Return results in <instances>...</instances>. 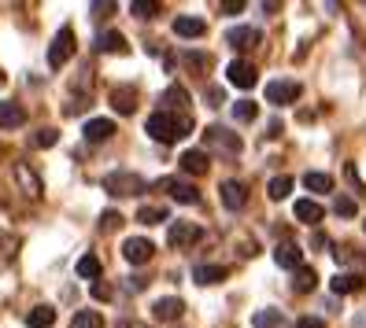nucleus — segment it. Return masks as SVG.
<instances>
[{"label": "nucleus", "instance_id": "obj_12", "mask_svg": "<svg viewBox=\"0 0 366 328\" xmlns=\"http://www.w3.org/2000/svg\"><path fill=\"white\" fill-rule=\"evenodd\" d=\"M81 133H85V140H89V144H104V140L115 137V122L112 118H89Z\"/></svg>", "mask_w": 366, "mask_h": 328}, {"label": "nucleus", "instance_id": "obj_11", "mask_svg": "<svg viewBox=\"0 0 366 328\" xmlns=\"http://www.w3.org/2000/svg\"><path fill=\"white\" fill-rule=\"evenodd\" d=\"M219 195H222V207H226V210H241V207L248 203V188H244V181H222Z\"/></svg>", "mask_w": 366, "mask_h": 328}, {"label": "nucleus", "instance_id": "obj_29", "mask_svg": "<svg viewBox=\"0 0 366 328\" xmlns=\"http://www.w3.org/2000/svg\"><path fill=\"white\" fill-rule=\"evenodd\" d=\"M78 277L81 280H97L100 277V258L97 255H81L78 258Z\"/></svg>", "mask_w": 366, "mask_h": 328}, {"label": "nucleus", "instance_id": "obj_36", "mask_svg": "<svg viewBox=\"0 0 366 328\" xmlns=\"http://www.w3.org/2000/svg\"><path fill=\"white\" fill-rule=\"evenodd\" d=\"M333 210H337L340 217H355V210H359V203L352 200V195H337V203H333Z\"/></svg>", "mask_w": 366, "mask_h": 328}, {"label": "nucleus", "instance_id": "obj_19", "mask_svg": "<svg viewBox=\"0 0 366 328\" xmlns=\"http://www.w3.org/2000/svg\"><path fill=\"white\" fill-rule=\"evenodd\" d=\"M296 222H307V225H318L322 217H326V210H322V203H315V200H296Z\"/></svg>", "mask_w": 366, "mask_h": 328}, {"label": "nucleus", "instance_id": "obj_28", "mask_svg": "<svg viewBox=\"0 0 366 328\" xmlns=\"http://www.w3.org/2000/svg\"><path fill=\"white\" fill-rule=\"evenodd\" d=\"M167 217H170L167 207H141V210H137V222H141V225H163Z\"/></svg>", "mask_w": 366, "mask_h": 328}, {"label": "nucleus", "instance_id": "obj_21", "mask_svg": "<svg viewBox=\"0 0 366 328\" xmlns=\"http://www.w3.org/2000/svg\"><path fill=\"white\" fill-rule=\"evenodd\" d=\"M159 103H163V111H170V115H174V111H182L185 115V103H189V93L182 89V85H170V89L159 96Z\"/></svg>", "mask_w": 366, "mask_h": 328}, {"label": "nucleus", "instance_id": "obj_16", "mask_svg": "<svg viewBox=\"0 0 366 328\" xmlns=\"http://www.w3.org/2000/svg\"><path fill=\"white\" fill-rule=\"evenodd\" d=\"M362 284H366L362 273H337V277L330 280V288H333L337 295H352V292H362Z\"/></svg>", "mask_w": 366, "mask_h": 328}, {"label": "nucleus", "instance_id": "obj_35", "mask_svg": "<svg viewBox=\"0 0 366 328\" xmlns=\"http://www.w3.org/2000/svg\"><path fill=\"white\" fill-rule=\"evenodd\" d=\"M130 11H134L137 19H152V15L159 11V4H156V0H134V4H130Z\"/></svg>", "mask_w": 366, "mask_h": 328}, {"label": "nucleus", "instance_id": "obj_30", "mask_svg": "<svg viewBox=\"0 0 366 328\" xmlns=\"http://www.w3.org/2000/svg\"><path fill=\"white\" fill-rule=\"evenodd\" d=\"M71 328H104V317L97 310H78L71 317Z\"/></svg>", "mask_w": 366, "mask_h": 328}, {"label": "nucleus", "instance_id": "obj_41", "mask_svg": "<svg viewBox=\"0 0 366 328\" xmlns=\"http://www.w3.org/2000/svg\"><path fill=\"white\" fill-rule=\"evenodd\" d=\"M296 328H326V321H322V317H300Z\"/></svg>", "mask_w": 366, "mask_h": 328}, {"label": "nucleus", "instance_id": "obj_8", "mask_svg": "<svg viewBox=\"0 0 366 328\" xmlns=\"http://www.w3.org/2000/svg\"><path fill=\"white\" fill-rule=\"evenodd\" d=\"M156 188H163L170 200H178V203H200L197 185H189V181H182V178H163Z\"/></svg>", "mask_w": 366, "mask_h": 328}, {"label": "nucleus", "instance_id": "obj_43", "mask_svg": "<svg viewBox=\"0 0 366 328\" xmlns=\"http://www.w3.org/2000/svg\"><path fill=\"white\" fill-rule=\"evenodd\" d=\"M89 11H93V15H97V19H100V15H107V11H115V4H93V8H89Z\"/></svg>", "mask_w": 366, "mask_h": 328}, {"label": "nucleus", "instance_id": "obj_18", "mask_svg": "<svg viewBox=\"0 0 366 328\" xmlns=\"http://www.w3.org/2000/svg\"><path fill=\"white\" fill-rule=\"evenodd\" d=\"M152 314H156V321H178V317L185 314V302L174 299V295H170V299H159V302L152 306Z\"/></svg>", "mask_w": 366, "mask_h": 328}, {"label": "nucleus", "instance_id": "obj_24", "mask_svg": "<svg viewBox=\"0 0 366 328\" xmlns=\"http://www.w3.org/2000/svg\"><path fill=\"white\" fill-rule=\"evenodd\" d=\"M315 284H318V273H315L311 266H300V270L292 273V292H300V295L315 292Z\"/></svg>", "mask_w": 366, "mask_h": 328}, {"label": "nucleus", "instance_id": "obj_22", "mask_svg": "<svg viewBox=\"0 0 366 328\" xmlns=\"http://www.w3.org/2000/svg\"><path fill=\"white\" fill-rule=\"evenodd\" d=\"M15 181H19V188H23L30 200H37V195H41V181H37V173L26 170V163H15Z\"/></svg>", "mask_w": 366, "mask_h": 328}, {"label": "nucleus", "instance_id": "obj_13", "mask_svg": "<svg viewBox=\"0 0 366 328\" xmlns=\"http://www.w3.org/2000/svg\"><path fill=\"white\" fill-rule=\"evenodd\" d=\"M178 166H182V173H189V178H200V173H207V151H182V159H178Z\"/></svg>", "mask_w": 366, "mask_h": 328}, {"label": "nucleus", "instance_id": "obj_2", "mask_svg": "<svg viewBox=\"0 0 366 328\" xmlns=\"http://www.w3.org/2000/svg\"><path fill=\"white\" fill-rule=\"evenodd\" d=\"M104 192L107 195H141V192H148V181L141 178V173H130V170H115V173H107L104 178Z\"/></svg>", "mask_w": 366, "mask_h": 328}, {"label": "nucleus", "instance_id": "obj_15", "mask_svg": "<svg viewBox=\"0 0 366 328\" xmlns=\"http://www.w3.org/2000/svg\"><path fill=\"white\" fill-rule=\"evenodd\" d=\"M112 107L119 115H134L137 111V89L134 85H122V89H115L112 93Z\"/></svg>", "mask_w": 366, "mask_h": 328}, {"label": "nucleus", "instance_id": "obj_27", "mask_svg": "<svg viewBox=\"0 0 366 328\" xmlns=\"http://www.w3.org/2000/svg\"><path fill=\"white\" fill-rule=\"evenodd\" d=\"M304 188L307 192H333V178L330 173H318V170H307L304 173Z\"/></svg>", "mask_w": 366, "mask_h": 328}, {"label": "nucleus", "instance_id": "obj_33", "mask_svg": "<svg viewBox=\"0 0 366 328\" xmlns=\"http://www.w3.org/2000/svg\"><path fill=\"white\" fill-rule=\"evenodd\" d=\"M267 192H270V200H285V195L292 192V178H285V173H282V178H274L267 185Z\"/></svg>", "mask_w": 366, "mask_h": 328}, {"label": "nucleus", "instance_id": "obj_42", "mask_svg": "<svg viewBox=\"0 0 366 328\" xmlns=\"http://www.w3.org/2000/svg\"><path fill=\"white\" fill-rule=\"evenodd\" d=\"M222 11H226V15H237V11H244V0H226V4H222Z\"/></svg>", "mask_w": 366, "mask_h": 328}, {"label": "nucleus", "instance_id": "obj_17", "mask_svg": "<svg viewBox=\"0 0 366 328\" xmlns=\"http://www.w3.org/2000/svg\"><path fill=\"white\" fill-rule=\"evenodd\" d=\"M26 122V111L11 100H0V129H19Z\"/></svg>", "mask_w": 366, "mask_h": 328}, {"label": "nucleus", "instance_id": "obj_39", "mask_svg": "<svg viewBox=\"0 0 366 328\" xmlns=\"http://www.w3.org/2000/svg\"><path fill=\"white\" fill-rule=\"evenodd\" d=\"M344 178H348L352 181V188H355V195H366V188H362V181H359V173H355V166L348 163V166H344Z\"/></svg>", "mask_w": 366, "mask_h": 328}, {"label": "nucleus", "instance_id": "obj_10", "mask_svg": "<svg viewBox=\"0 0 366 328\" xmlns=\"http://www.w3.org/2000/svg\"><path fill=\"white\" fill-rule=\"evenodd\" d=\"M263 41V34L255 30V26H233L229 34H226V45L229 48H237V52H248V48H255Z\"/></svg>", "mask_w": 366, "mask_h": 328}, {"label": "nucleus", "instance_id": "obj_1", "mask_svg": "<svg viewBox=\"0 0 366 328\" xmlns=\"http://www.w3.org/2000/svg\"><path fill=\"white\" fill-rule=\"evenodd\" d=\"M144 133L159 140V144H174L182 137L192 133V118L189 115H170V111H156V115H148L144 122Z\"/></svg>", "mask_w": 366, "mask_h": 328}, {"label": "nucleus", "instance_id": "obj_20", "mask_svg": "<svg viewBox=\"0 0 366 328\" xmlns=\"http://www.w3.org/2000/svg\"><path fill=\"white\" fill-rule=\"evenodd\" d=\"M204 30H207V23L197 19V15H178L174 19V34L178 37H204Z\"/></svg>", "mask_w": 366, "mask_h": 328}, {"label": "nucleus", "instance_id": "obj_4", "mask_svg": "<svg viewBox=\"0 0 366 328\" xmlns=\"http://www.w3.org/2000/svg\"><path fill=\"white\" fill-rule=\"evenodd\" d=\"M204 144L207 148H214V151H222V155H241V137L237 133H229V129H222V125H211L207 133H204Z\"/></svg>", "mask_w": 366, "mask_h": 328}, {"label": "nucleus", "instance_id": "obj_7", "mask_svg": "<svg viewBox=\"0 0 366 328\" xmlns=\"http://www.w3.org/2000/svg\"><path fill=\"white\" fill-rule=\"evenodd\" d=\"M300 81H289V78H277V81H270L267 85V100L270 103H277V107H285V103H296L300 100Z\"/></svg>", "mask_w": 366, "mask_h": 328}, {"label": "nucleus", "instance_id": "obj_37", "mask_svg": "<svg viewBox=\"0 0 366 328\" xmlns=\"http://www.w3.org/2000/svg\"><path fill=\"white\" fill-rule=\"evenodd\" d=\"M337 262H344V266H362V255H355V247H337Z\"/></svg>", "mask_w": 366, "mask_h": 328}, {"label": "nucleus", "instance_id": "obj_5", "mask_svg": "<svg viewBox=\"0 0 366 328\" xmlns=\"http://www.w3.org/2000/svg\"><path fill=\"white\" fill-rule=\"evenodd\" d=\"M200 236H204L200 225H192V222H170V229H167V244L182 251V247H192Z\"/></svg>", "mask_w": 366, "mask_h": 328}, {"label": "nucleus", "instance_id": "obj_26", "mask_svg": "<svg viewBox=\"0 0 366 328\" xmlns=\"http://www.w3.org/2000/svg\"><path fill=\"white\" fill-rule=\"evenodd\" d=\"M26 324L30 328H52L56 324V310L52 306H34V310L26 314Z\"/></svg>", "mask_w": 366, "mask_h": 328}, {"label": "nucleus", "instance_id": "obj_38", "mask_svg": "<svg viewBox=\"0 0 366 328\" xmlns=\"http://www.w3.org/2000/svg\"><path fill=\"white\" fill-rule=\"evenodd\" d=\"M115 225H122V214H115V210H107V214L100 217V229H104V232H112Z\"/></svg>", "mask_w": 366, "mask_h": 328}, {"label": "nucleus", "instance_id": "obj_40", "mask_svg": "<svg viewBox=\"0 0 366 328\" xmlns=\"http://www.w3.org/2000/svg\"><path fill=\"white\" fill-rule=\"evenodd\" d=\"M115 292H112V284H104V280H97L93 284V299H100V302H107V299H112Z\"/></svg>", "mask_w": 366, "mask_h": 328}, {"label": "nucleus", "instance_id": "obj_32", "mask_svg": "<svg viewBox=\"0 0 366 328\" xmlns=\"http://www.w3.org/2000/svg\"><path fill=\"white\" fill-rule=\"evenodd\" d=\"M255 115H259V107H255L252 100H237L233 103V118L237 122H255Z\"/></svg>", "mask_w": 366, "mask_h": 328}, {"label": "nucleus", "instance_id": "obj_14", "mask_svg": "<svg viewBox=\"0 0 366 328\" xmlns=\"http://www.w3.org/2000/svg\"><path fill=\"white\" fill-rule=\"evenodd\" d=\"M274 262H277L282 270H292V273H296L300 266H304V251H300V244H277Z\"/></svg>", "mask_w": 366, "mask_h": 328}, {"label": "nucleus", "instance_id": "obj_25", "mask_svg": "<svg viewBox=\"0 0 366 328\" xmlns=\"http://www.w3.org/2000/svg\"><path fill=\"white\" fill-rule=\"evenodd\" d=\"M226 277H229L226 266H197V270H192V280H197V284H219Z\"/></svg>", "mask_w": 366, "mask_h": 328}, {"label": "nucleus", "instance_id": "obj_34", "mask_svg": "<svg viewBox=\"0 0 366 328\" xmlns=\"http://www.w3.org/2000/svg\"><path fill=\"white\" fill-rule=\"evenodd\" d=\"M56 140H59V129H37V133L30 137L34 148H52Z\"/></svg>", "mask_w": 366, "mask_h": 328}, {"label": "nucleus", "instance_id": "obj_23", "mask_svg": "<svg viewBox=\"0 0 366 328\" xmlns=\"http://www.w3.org/2000/svg\"><path fill=\"white\" fill-rule=\"evenodd\" d=\"M97 48H100V52H107V56H112V52H119V56H122V52H130V45H126V37H122L119 30L100 34V37H97Z\"/></svg>", "mask_w": 366, "mask_h": 328}, {"label": "nucleus", "instance_id": "obj_6", "mask_svg": "<svg viewBox=\"0 0 366 328\" xmlns=\"http://www.w3.org/2000/svg\"><path fill=\"white\" fill-rule=\"evenodd\" d=\"M152 255H156V244L144 236H130L122 244V258L130 262V266H144V262H152Z\"/></svg>", "mask_w": 366, "mask_h": 328}, {"label": "nucleus", "instance_id": "obj_9", "mask_svg": "<svg viewBox=\"0 0 366 328\" xmlns=\"http://www.w3.org/2000/svg\"><path fill=\"white\" fill-rule=\"evenodd\" d=\"M226 78H229V85H237V89H252V85L259 81V71H255L248 59H233L226 67Z\"/></svg>", "mask_w": 366, "mask_h": 328}, {"label": "nucleus", "instance_id": "obj_3", "mask_svg": "<svg viewBox=\"0 0 366 328\" xmlns=\"http://www.w3.org/2000/svg\"><path fill=\"white\" fill-rule=\"evenodd\" d=\"M71 56H74V30H71V26H63V30L52 37V45H49V67L59 71Z\"/></svg>", "mask_w": 366, "mask_h": 328}, {"label": "nucleus", "instance_id": "obj_31", "mask_svg": "<svg viewBox=\"0 0 366 328\" xmlns=\"http://www.w3.org/2000/svg\"><path fill=\"white\" fill-rule=\"evenodd\" d=\"M282 310H259V314H252V324L255 328H282Z\"/></svg>", "mask_w": 366, "mask_h": 328}]
</instances>
